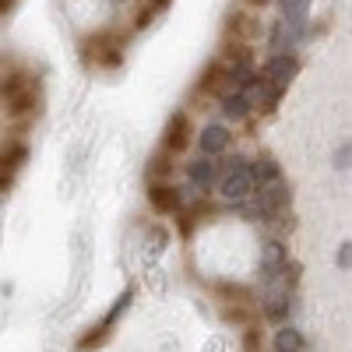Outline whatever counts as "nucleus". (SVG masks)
<instances>
[{
    "label": "nucleus",
    "instance_id": "obj_5",
    "mask_svg": "<svg viewBox=\"0 0 352 352\" xmlns=\"http://www.w3.org/2000/svg\"><path fill=\"white\" fill-rule=\"evenodd\" d=\"M261 74L268 78V81H272L275 88H282V92H285V88H289V81L300 74V60H296V56H292V53H275L272 60L261 67Z\"/></svg>",
    "mask_w": 352,
    "mask_h": 352
},
{
    "label": "nucleus",
    "instance_id": "obj_6",
    "mask_svg": "<svg viewBox=\"0 0 352 352\" xmlns=\"http://www.w3.org/2000/svg\"><path fill=\"white\" fill-rule=\"evenodd\" d=\"M261 310H264L268 320H285L289 310H292V292L282 282L268 285V289H264V300H261Z\"/></svg>",
    "mask_w": 352,
    "mask_h": 352
},
{
    "label": "nucleus",
    "instance_id": "obj_15",
    "mask_svg": "<svg viewBox=\"0 0 352 352\" xmlns=\"http://www.w3.org/2000/svg\"><path fill=\"white\" fill-rule=\"evenodd\" d=\"M338 268H349V243L338 247Z\"/></svg>",
    "mask_w": 352,
    "mask_h": 352
},
{
    "label": "nucleus",
    "instance_id": "obj_14",
    "mask_svg": "<svg viewBox=\"0 0 352 352\" xmlns=\"http://www.w3.org/2000/svg\"><path fill=\"white\" fill-rule=\"evenodd\" d=\"M278 8H282V21H289V25H307L310 0H278Z\"/></svg>",
    "mask_w": 352,
    "mask_h": 352
},
{
    "label": "nucleus",
    "instance_id": "obj_11",
    "mask_svg": "<svg viewBox=\"0 0 352 352\" xmlns=\"http://www.w3.org/2000/svg\"><path fill=\"white\" fill-rule=\"evenodd\" d=\"M303 39V25H289V21H275L272 28V50L278 53H289V50H296Z\"/></svg>",
    "mask_w": 352,
    "mask_h": 352
},
{
    "label": "nucleus",
    "instance_id": "obj_12",
    "mask_svg": "<svg viewBox=\"0 0 352 352\" xmlns=\"http://www.w3.org/2000/svg\"><path fill=\"white\" fill-rule=\"evenodd\" d=\"M222 113L229 116V120H243V116L254 113L247 92H222Z\"/></svg>",
    "mask_w": 352,
    "mask_h": 352
},
{
    "label": "nucleus",
    "instance_id": "obj_4",
    "mask_svg": "<svg viewBox=\"0 0 352 352\" xmlns=\"http://www.w3.org/2000/svg\"><path fill=\"white\" fill-rule=\"evenodd\" d=\"M190 144V116L187 113H173L169 124H166V134H162V152L166 155H180Z\"/></svg>",
    "mask_w": 352,
    "mask_h": 352
},
{
    "label": "nucleus",
    "instance_id": "obj_7",
    "mask_svg": "<svg viewBox=\"0 0 352 352\" xmlns=\"http://www.w3.org/2000/svg\"><path fill=\"white\" fill-rule=\"evenodd\" d=\"M197 144H201V155H208V159H219L222 152H229V144H232V134L226 124H208L201 134H197Z\"/></svg>",
    "mask_w": 352,
    "mask_h": 352
},
{
    "label": "nucleus",
    "instance_id": "obj_3",
    "mask_svg": "<svg viewBox=\"0 0 352 352\" xmlns=\"http://www.w3.org/2000/svg\"><path fill=\"white\" fill-rule=\"evenodd\" d=\"M219 176H222V162L219 159H208V155H201L187 166V180H190V190L204 194V190H212L219 184Z\"/></svg>",
    "mask_w": 352,
    "mask_h": 352
},
{
    "label": "nucleus",
    "instance_id": "obj_9",
    "mask_svg": "<svg viewBox=\"0 0 352 352\" xmlns=\"http://www.w3.org/2000/svg\"><path fill=\"white\" fill-rule=\"evenodd\" d=\"M131 300H134V289H127L124 296H120V300L113 303V310H109V314L102 317V324L96 328V335H85V338L78 342V349H81V352H88V349H96V345H99V342H102V338L109 335V328H113V320H116V317H120V314L127 310V303H131Z\"/></svg>",
    "mask_w": 352,
    "mask_h": 352
},
{
    "label": "nucleus",
    "instance_id": "obj_2",
    "mask_svg": "<svg viewBox=\"0 0 352 352\" xmlns=\"http://www.w3.org/2000/svg\"><path fill=\"white\" fill-rule=\"evenodd\" d=\"M289 261V250H285V243L282 240H264V247H261V285L268 289V285H275L278 282V275H282V264Z\"/></svg>",
    "mask_w": 352,
    "mask_h": 352
},
{
    "label": "nucleus",
    "instance_id": "obj_16",
    "mask_svg": "<svg viewBox=\"0 0 352 352\" xmlns=\"http://www.w3.org/2000/svg\"><path fill=\"white\" fill-rule=\"evenodd\" d=\"M247 4H257V8H264V4H272V0H247Z\"/></svg>",
    "mask_w": 352,
    "mask_h": 352
},
{
    "label": "nucleus",
    "instance_id": "obj_8",
    "mask_svg": "<svg viewBox=\"0 0 352 352\" xmlns=\"http://www.w3.org/2000/svg\"><path fill=\"white\" fill-rule=\"evenodd\" d=\"M148 201H152V208L169 215V212H180V204H184V194L176 184L162 180V184H148Z\"/></svg>",
    "mask_w": 352,
    "mask_h": 352
},
{
    "label": "nucleus",
    "instance_id": "obj_10",
    "mask_svg": "<svg viewBox=\"0 0 352 352\" xmlns=\"http://www.w3.org/2000/svg\"><path fill=\"white\" fill-rule=\"evenodd\" d=\"M275 180H282V166H278L275 155L264 152V155L250 159V184H254V190L268 187V184H275Z\"/></svg>",
    "mask_w": 352,
    "mask_h": 352
},
{
    "label": "nucleus",
    "instance_id": "obj_13",
    "mask_svg": "<svg viewBox=\"0 0 352 352\" xmlns=\"http://www.w3.org/2000/svg\"><path fill=\"white\" fill-rule=\"evenodd\" d=\"M275 352H303V335H300V328H292V324H282L278 331H275Z\"/></svg>",
    "mask_w": 352,
    "mask_h": 352
},
{
    "label": "nucleus",
    "instance_id": "obj_1",
    "mask_svg": "<svg viewBox=\"0 0 352 352\" xmlns=\"http://www.w3.org/2000/svg\"><path fill=\"white\" fill-rule=\"evenodd\" d=\"M219 194L229 201V204H240L254 194V184H250V159L236 155L222 166V176H219Z\"/></svg>",
    "mask_w": 352,
    "mask_h": 352
}]
</instances>
